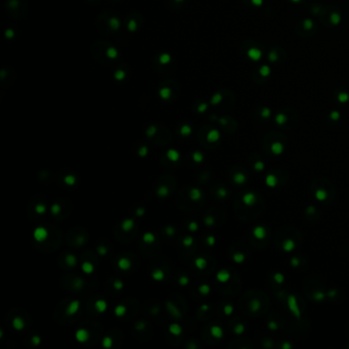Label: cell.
<instances>
[{"label":"cell","mask_w":349,"mask_h":349,"mask_svg":"<svg viewBox=\"0 0 349 349\" xmlns=\"http://www.w3.org/2000/svg\"><path fill=\"white\" fill-rule=\"evenodd\" d=\"M287 305H288L289 310L292 312V314L295 316L297 320H300L301 318V310H300V308H299L298 301H297V298H296L295 295L291 294V295L288 296V298H287Z\"/></svg>","instance_id":"1"},{"label":"cell","mask_w":349,"mask_h":349,"mask_svg":"<svg viewBox=\"0 0 349 349\" xmlns=\"http://www.w3.org/2000/svg\"><path fill=\"white\" fill-rule=\"evenodd\" d=\"M242 202H243V204L245 206L252 207L257 203V196L254 193H252V191H248V193L244 194L243 197H242Z\"/></svg>","instance_id":"2"},{"label":"cell","mask_w":349,"mask_h":349,"mask_svg":"<svg viewBox=\"0 0 349 349\" xmlns=\"http://www.w3.org/2000/svg\"><path fill=\"white\" fill-rule=\"evenodd\" d=\"M252 235L258 241H262L266 236V229L262 225H256L252 229Z\"/></svg>","instance_id":"3"},{"label":"cell","mask_w":349,"mask_h":349,"mask_svg":"<svg viewBox=\"0 0 349 349\" xmlns=\"http://www.w3.org/2000/svg\"><path fill=\"white\" fill-rule=\"evenodd\" d=\"M264 182H265V184L268 186V188H275L278 186V176H276L275 174L269 173V174L266 175L265 179H264Z\"/></svg>","instance_id":"4"},{"label":"cell","mask_w":349,"mask_h":349,"mask_svg":"<svg viewBox=\"0 0 349 349\" xmlns=\"http://www.w3.org/2000/svg\"><path fill=\"white\" fill-rule=\"evenodd\" d=\"M281 248H283V250L287 252V253H291V252H293L296 249L295 241H294L293 239H290V238L286 239V240L283 242V244H281Z\"/></svg>","instance_id":"5"},{"label":"cell","mask_w":349,"mask_h":349,"mask_svg":"<svg viewBox=\"0 0 349 349\" xmlns=\"http://www.w3.org/2000/svg\"><path fill=\"white\" fill-rule=\"evenodd\" d=\"M284 151H285V146H284V144L280 143V141H275V143H271L270 152L275 155V156H281V155L284 153Z\"/></svg>","instance_id":"6"},{"label":"cell","mask_w":349,"mask_h":349,"mask_svg":"<svg viewBox=\"0 0 349 349\" xmlns=\"http://www.w3.org/2000/svg\"><path fill=\"white\" fill-rule=\"evenodd\" d=\"M314 197L318 202H325L328 199L329 194L325 188H317L314 193Z\"/></svg>","instance_id":"7"},{"label":"cell","mask_w":349,"mask_h":349,"mask_svg":"<svg viewBox=\"0 0 349 349\" xmlns=\"http://www.w3.org/2000/svg\"><path fill=\"white\" fill-rule=\"evenodd\" d=\"M261 306H262L261 301L258 300V299H252V300L250 301V303H249V309H250V311L252 313L258 312V311L260 310Z\"/></svg>","instance_id":"8"},{"label":"cell","mask_w":349,"mask_h":349,"mask_svg":"<svg viewBox=\"0 0 349 349\" xmlns=\"http://www.w3.org/2000/svg\"><path fill=\"white\" fill-rule=\"evenodd\" d=\"M34 236H35V239H36L37 241H39V242L44 241L46 239V236H47L46 229H44L43 227L36 228V229H35V231H34Z\"/></svg>","instance_id":"9"},{"label":"cell","mask_w":349,"mask_h":349,"mask_svg":"<svg viewBox=\"0 0 349 349\" xmlns=\"http://www.w3.org/2000/svg\"><path fill=\"white\" fill-rule=\"evenodd\" d=\"M216 278H217V280L219 281H221V283H226V281H228V280L230 278V275H229V272L227 270L222 269V270H220L217 273Z\"/></svg>","instance_id":"10"},{"label":"cell","mask_w":349,"mask_h":349,"mask_svg":"<svg viewBox=\"0 0 349 349\" xmlns=\"http://www.w3.org/2000/svg\"><path fill=\"white\" fill-rule=\"evenodd\" d=\"M233 179L236 184H244L247 181V176L242 172H236L233 175Z\"/></svg>","instance_id":"11"},{"label":"cell","mask_w":349,"mask_h":349,"mask_svg":"<svg viewBox=\"0 0 349 349\" xmlns=\"http://www.w3.org/2000/svg\"><path fill=\"white\" fill-rule=\"evenodd\" d=\"M326 293L323 292V291H315L312 294V299L315 302H323L326 299Z\"/></svg>","instance_id":"12"},{"label":"cell","mask_w":349,"mask_h":349,"mask_svg":"<svg viewBox=\"0 0 349 349\" xmlns=\"http://www.w3.org/2000/svg\"><path fill=\"white\" fill-rule=\"evenodd\" d=\"M211 334H212V336H213V337L219 339V338H221L223 336V331H222V329H221L220 326H213L211 328Z\"/></svg>","instance_id":"13"},{"label":"cell","mask_w":349,"mask_h":349,"mask_svg":"<svg viewBox=\"0 0 349 349\" xmlns=\"http://www.w3.org/2000/svg\"><path fill=\"white\" fill-rule=\"evenodd\" d=\"M273 280L276 284H278V285H281V284L285 281V275H284V273L281 272H275L273 273Z\"/></svg>","instance_id":"14"},{"label":"cell","mask_w":349,"mask_h":349,"mask_svg":"<svg viewBox=\"0 0 349 349\" xmlns=\"http://www.w3.org/2000/svg\"><path fill=\"white\" fill-rule=\"evenodd\" d=\"M233 260L236 263H243L246 260V256L243 253H236L233 256Z\"/></svg>","instance_id":"15"},{"label":"cell","mask_w":349,"mask_h":349,"mask_svg":"<svg viewBox=\"0 0 349 349\" xmlns=\"http://www.w3.org/2000/svg\"><path fill=\"white\" fill-rule=\"evenodd\" d=\"M253 168L255 171L257 172H262L264 169H265V164L262 161H256L253 165Z\"/></svg>","instance_id":"16"},{"label":"cell","mask_w":349,"mask_h":349,"mask_svg":"<svg viewBox=\"0 0 349 349\" xmlns=\"http://www.w3.org/2000/svg\"><path fill=\"white\" fill-rule=\"evenodd\" d=\"M233 331H235V334H236V335H242V334L245 333L246 328H245V326H244L243 323H238V325L235 326Z\"/></svg>","instance_id":"17"},{"label":"cell","mask_w":349,"mask_h":349,"mask_svg":"<svg viewBox=\"0 0 349 349\" xmlns=\"http://www.w3.org/2000/svg\"><path fill=\"white\" fill-rule=\"evenodd\" d=\"M87 337H88V334H87L86 331H84V330H80L78 333H77V338H78L80 341H85Z\"/></svg>","instance_id":"18"},{"label":"cell","mask_w":349,"mask_h":349,"mask_svg":"<svg viewBox=\"0 0 349 349\" xmlns=\"http://www.w3.org/2000/svg\"><path fill=\"white\" fill-rule=\"evenodd\" d=\"M267 328L270 331H276L278 329V323L275 320H269L267 323Z\"/></svg>","instance_id":"19"},{"label":"cell","mask_w":349,"mask_h":349,"mask_svg":"<svg viewBox=\"0 0 349 349\" xmlns=\"http://www.w3.org/2000/svg\"><path fill=\"white\" fill-rule=\"evenodd\" d=\"M219 138V133L217 131H212L208 135V139L210 141H216Z\"/></svg>","instance_id":"20"},{"label":"cell","mask_w":349,"mask_h":349,"mask_svg":"<svg viewBox=\"0 0 349 349\" xmlns=\"http://www.w3.org/2000/svg\"><path fill=\"white\" fill-rule=\"evenodd\" d=\"M337 295H338V290L335 288L330 289V290L326 292V297H329V298H335Z\"/></svg>","instance_id":"21"},{"label":"cell","mask_w":349,"mask_h":349,"mask_svg":"<svg viewBox=\"0 0 349 349\" xmlns=\"http://www.w3.org/2000/svg\"><path fill=\"white\" fill-rule=\"evenodd\" d=\"M290 264H291V266L294 268L298 267V266L300 265V259H299L298 257H292L290 260Z\"/></svg>","instance_id":"22"},{"label":"cell","mask_w":349,"mask_h":349,"mask_svg":"<svg viewBox=\"0 0 349 349\" xmlns=\"http://www.w3.org/2000/svg\"><path fill=\"white\" fill-rule=\"evenodd\" d=\"M191 197H193V199L194 200H199V199L201 198L202 197V194H201V191H199V189H193V191H191Z\"/></svg>","instance_id":"23"},{"label":"cell","mask_w":349,"mask_h":349,"mask_svg":"<svg viewBox=\"0 0 349 349\" xmlns=\"http://www.w3.org/2000/svg\"><path fill=\"white\" fill-rule=\"evenodd\" d=\"M224 313H225L226 315H230L231 313L233 312V306L230 305V304H227V305L224 306Z\"/></svg>","instance_id":"24"},{"label":"cell","mask_w":349,"mask_h":349,"mask_svg":"<svg viewBox=\"0 0 349 349\" xmlns=\"http://www.w3.org/2000/svg\"><path fill=\"white\" fill-rule=\"evenodd\" d=\"M315 212H316V208L312 205L308 206L307 208L305 209V213L307 214V215H313V214H315Z\"/></svg>","instance_id":"25"},{"label":"cell","mask_w":349,"mask_h":349,"mask_svg":"<svg viewBox=\"0 0 349 349\" xmlns=\"http://www.w3.org/2000/svg\"><path fill=\"white\" fill-rule=\"evenodd\" d=\"M196 264H197V266H198L199 268H204L206 266V260L205 259H203V258H198L197 259V261H196Z\"/></svg>","instance_id":"26"},{"label":"cell","mask_w":349,"mask_h":349,"mask_svg":"<svg viewBox=\"0 0 349 349\" xmlns=\"http://www.w3.org/2000/svg\"><path fill=\"white\" fill-rule=\"evenodd\" d=\"M77 309H78V302H73L70 305V307L68 309V312L69 313H74L77 311Z\"/></svg>","instance_id":"27"},{"label":"cell","mask_w":349,"mask_h":349,"mask_svg":"<svg viewBox=\"0 0 349 349\" xmlns=\"http://www.w3.org/2000/svg\"><path fill=\"white\" fill-rule=\"evenodd\" d=\"M129 261L127 260V259H121L120 260V262H119V265L121 266V268H124V269H126V268H128L129 267Z\"/></svg>","instance_id":"28"},{"label":"cell","mask_w":349,"mask_h":349,"mask_svg":"<svg viewBox=\"0 0 349 349\" xmlns=\"http://www.w3.org/2000/svg\"><path fill=\"white\" fill-rule=\"evenodd\" d=\"M96 307H98V310L104 311V309H106L107 305H106V303H104V301H98V302L96 303Z\"/></svg>","instance_id":"29"},{"label":"cell","mask_w":349,"mask_h":349,"mask_svg":"<svg viewBox=\"0 0 349 349\" xmlns=\"http://www.w3.org/2000/svg\"><path fill=\"white\" fill-rule=\"evenodd\" d=\"M217 195L220 197V198H225L226 195H227V191L225 188H219L217 191Z\"/></svg>","instance_id":"30"},{"label":"cell","mask_w":349,"mask_h":349,"mask_svg":"<svg viewBox=\"0 0 349 349\" xmlns=\"http://www.w3.org/2000/svg\"><path fill=\"white\" fill-rule=\"evenodd\" d=\"M200 292L202 294H208L209 292H210V287H209L208 285H203L200 288Z\"/></svg>","instance_id":"31"},{"label":"cell","mask_w":349,"mask_h":349,"mask_svg":"<svg viewBox=\"0 0 349 349\" xmlns=\"http://www.w3.org/2000/svg\"><path fill=\"white\" fill-rule=\"evenodd\" d=\"M131 227H132V221L126 220L125 222L123 223V228L125 229V230H128V229H130Z\"/></svg>","instance_id":"32"},{"label":"cell","mask_w":349,"mask_h":349,"mask_svg":"<svg viewBox=\"0 0 349 349\" xmlns=\"http://www.w3.org/2000/svg\"><path fill=\"white\" fill-rule=\"evenodd\" d=\"M83 270L85 271V272H90V271L92 270V265L89 263H85L83 265Z\"/></svg>","instance_id":"33"},{"label":"cell","mask_w":349,"mask_h":349,"mask_svg":"<svg viewBox=\"0 0 349 349\" xmlns=\"http://www.w3.org/2000/svg\"><path fill=\"white\" fill-rule=\"evenodd\" d=\"M281 348L283 349H291L293 347V345L292 344H291L290 342H288V341H286V342H284L283 344H281Z\"/></svg>","instance_id":"34"},{"label":"cell","mask_w":349,"mask_h":349,"mask_svg":"<svg viewBox=\"0 0 349 349\" xmlns=\"http://www.w3.org/2000/svg\"><path fill=\"white\" fill-rule=\"evenodd\" d=\"M276 122H278V124H283L286 122V118L284 116H281V115H280V116L276 117Z\"/></svg>","instance_id":"35"},{"label":"cell","mask_w":349,"mask_h":349,"mask_svg":"<svg viewBox=\"0 0 349 349\" xmlns=\"http://www.w3.org/2000/svg\"><path fill=\"white\" fill-rule=\"evenodd\" d=\"M207 242H208V244L210 246L214 245V244H215V238H214V236H209V238L207 239Z\"/></svg>","instance_id":"36"},{"label":"cell","mask_w":349,"mask_h":349,"mask_svg":"<svg viewBox=\"0 0 349 349\" xmlns=\"http://www.w3.org/2000/svg\"><path fill=\"white\" fill-rule=\"evenodd\" d=\"M144 239H146V241H154V236H152L151 233H146V236H144Z\"/></svg>","instance_id":"37"},{"label":"cell","mask_w":349,"mask_h":349,"mask_svg":"<svg viewBox=\"0 0 349 349\" xmlns=\"http://www.w3.org/2000/svg\"><path fill=\"white\" fill-rule=\"evenodd\" d=\"M213 222H214L213 218H212V217H208V219H207V223H208L209 225H210V224H213Z\"/></svg>","instance_id":"38"},{"label":"cell","mask_w":349,"mask_h":349,"mask_svg":"<svg viewBox=\"0 0 349 349\" xmlns=\"http://www.w3.org/2000/svg\"><path fill=\"white\" fill-rule=\"evenodd\" d=\"M195 159L198 162H201L202 161V159H203V157L202 156H199V155H195Z\"/></svg>","instance_id":"39"}]
</instances>
